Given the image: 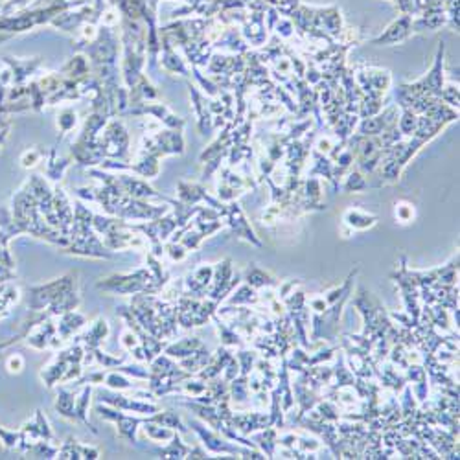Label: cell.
Returning a JSON list of instances; mask_svg holds the SVG:
<instances>
[{"label":"cell","instance_id":"7a4b0ae2","mask_svg":"<svg viewBox=\"0 0 460 460\" xmlns=\"http://www.w3.org/2000/svg\"><path fill=\"white\" fill-rule=\"evenodd\" d=\"M346 221H348L352 226H357V229H367V226H370L374 221H376V217L368 216V214H361V212H357V210H350L348 214H346Z\"/></svg>","mask_w":460,"mask_h":460},{"label":"cell","instance_id":"6da1fadb","mask_svg":"<svg viewBox=\"0 0 460 460\" xmlns=\"http://www.w3.org/2000/svg\"><path fill=\"white\" fill-rule=\"evenodd\" d=\"M410 28H413V23H410V15H403L400 21H396L389 30H386L383 35H379L377 39H374V45H386V42H396V41H403L407 39V35L410 33Z\"/></svg>","mask_w":460,"mask_h":460},{"label":"cell","instance_id":"3957f363","mask_svg":"<svg viewBox=\"0 0 460 460\" xmlns=\"http://www.w3.org/2000/svg\"><path fill=\"white\" fill-rule=\"evenodd\" d=\"M364 186H367V184H364V180H363V177H361V175L359 173H354V175H350L348 177V184H346V190H361V188H364Z\"/></svg>","mask_w":460,"mask_h":460}]
</instances>
